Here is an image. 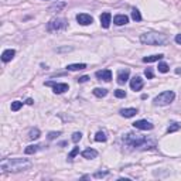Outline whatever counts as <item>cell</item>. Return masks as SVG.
<instances>
[{"label":"cell","instance_id":"25","mask_svg":"<svg viewBox=\"0 0 181 181\" xmlns=\"http://www.w3.org/2000/svg\"><path fill=\"white\" fill-rule=\"evenodd\" d=\"M21 106H23V102H20V101H14V102H12V110H13V112H17Z\"/></svg>","mask_w":181,"mask_h":181},{"label":"cell","instance_id":"2","mask_svg":"<svg viewBox=\"0 0 181 181\" xmlns=\"http://www.w3.org/2000/svg\"><path fill=\"white\" fill-rule=\"evenodd\" d=\"M31 167V163L26 160V159H6L0 163V168L3 171H23V170H28Z\"/></svg>","mask_w":181,"mask_h":181},{"label":"cell","instance_id":"6","mask_svg":"<svg viewBox=\"0 0 181 181\" xmlns=\"http://www.w3.org/2000/svg\"><path fill=\"white\" fill-rule=\"evenodd\" d=\"M45 86H52L54 88V93H64L65 90H68V85L67 84H57L54 81L45 82Z\"/></svg>","mask_w":181,"mask_h":181},{"label":"cell","instance_id":"23","mask_svg":"<svg viewBox=\"0 0 181 181\" xmlns=\"http://www.w3.org/2000/svg\"><path fill=\"white\" fill-rule=\"evenodd\" d=\"M95 140L96 142H106V135L104 132H98L96 136H95Z\"/></svg>","mask_w":181,"mask_h":181},{"label":"cell","instance_id":"21","mask_svg":"<svg viewBox=\"0 0 181 181\" xmlns=\"http://www.w3.org/2000/svg\"><path fill=\"white\" fill-rule=\"evenodd\" d=\"M38 137H40V130L38 129L30 130V133H28V139H30V140H35V139H38Z\"/></svg>","mask_w":181,"mask_h":181},{"label":"cell","instance_id":"24","mask_svg":"<svg viewBox=\"0 0 181 181\" xmlns=\"http://www.w3.org/2000/svg\"><path fill=\"white\" fill-rule=\"evenodd\" d=\"M181 129V125L180 123H173L170 127L167 129V132L168 133H173V132H177V130H180Z\"/></svg>","mask_w":181,"mask_h":181},{"label":"cell","instance_id":"27","mask_svg":"<svg viewBox=\"0 0 181 181\" xmlns=\"http://www.w3.org/2000/svg\"><path fill=\"white\" fill-rule=\"evenodd\" d=\"M78 153H79V147H74V150H72L71 153L68 154V160L71 161V160H72V159H74V157H75V156L78 154Z\"/></svg>","mask_w":181,"mask_h":181},{"label":"cell","instance_id":"35","mask_svg":"<svg viewBox=\"0 0 181 181\" xmlns=\"http://www.w3.org/2000/svg\"><path fill=\"white\" fill-rule=\"evenodd\" d=\"M175 43L181 44V34H177V37H175Z\"/></svg>","mask_w":181,"mask_h":181},{"label":"cell","instance_id":"20","mask_svg":"<svg viewBox=\"0 0 181 181\" xmlns=\"http://www.w3.org/2000/svg\"><path fill=\"white\" fill-rule=\"evenodd\" d=\"M38 149H40V146L38 144H31V146H28V147H26V154H34L35 151H38Z\"/></svg>","mask_w":181,"mask_h":181},{"label":"cell","instance_id":"7","mask_svg":"<svg viewBox=\"0 0 181 181\" xmlns=\"http://www.w3.org/2000/svg\"><path fill=\"white\" fill-rule=\"evenodd\" d=\"M77 21L79 24H82V26H88V24H90L93 21V19H92V16H89V14L81 13L77 16Z\"/></svg>","mask_w":181,"mask_h":181},{"label":"cell","instance_id":"17","mask_svg":"<svg viewBox=\"0 0 181 181\" xmlns=\"http://www.w3.org/2000/svg\"><path fill=\"white\" fill-rule=\"evenodd\" d=\"M163 57H164L163 54H156V55H150V57H144V58H143V62H154V61L161 59Z\"/></svg>","mask_w":181,"mask_h":181},{"label":"cell","instance_id":"12","mask_svg":"<svg viewBox=\"0 0 181 181\" xmlns=\"http://www.w3.org/2000/svg\"><path fill=\"white\" fill-rule=\"evenodd\" d=\"M127 21H129V17H127V16H125V14H117V16H115V19H113V23H115L116 26L127 24Z\"/></svg>","mask_w":181,"mask_h":181},{"label":"cell","instance_id":"32","mask_svg":"<svg viewBox=\"0 0 181 181\" xmlns=\"http://www.w3.org/2000/svg\"><path fill=\"white\" fill-rule=\"evenodd\" d=\"M144 75L149 78V79H151V78H153V71H151V68H147V70L144 71Z\"/></svg>","mask_w":181,"mask_h":181},{"label":"cell","instance_id":"1","mask_svg":"<svg viewBox=\"0 0 181 181\" xmlns=\"http://www.w3.org/2000/svg\"><path fill=\"white\" fill-rule=\"evenodd\" d=\"M125 144L135 150H146L150 149L156 144V140L151 137H146L143 135H136V133H127L123 137Z\"/></svg>","mask_w":181,"mask_h":181},{"label":"cell","instance_id":"5","mask_svg":"<svg viewBox=\"0 0 181 181\" xmlns=\"http://www.w3.org/2000/svg\"><path fill=\"white\" fill-rule=\"evenodd\" d=\"M67 27V20L64 19H54L47 24V30L48 31H58Z\"/></svg>","mask_w":181,"mask_h":181},{"label":"cell","instance_id":"4","mask_svg":"<svg viewBox=\"0 0 181 181\" xmlns=\"http://www.w3.org/2000/svg\"><path fill=\"white\" fill-rule=\"evenodd\" d=\"M174 92L173 90H166V92H163L160 95H157L154 98V105L157 106H166V105H170L173 101H174Z\"/></svg>","mask_w":181,"mask_h":181},{"label":"cell","instance_id":"34","mask_svg":"<svg viewBox=\"0 0 181 181\" xmlns=\"http://www.w3.org/2000/svg\"><path fill=\"white\" fill-rule=\"evenodd\" d=\"M89 78L86 77V75H84V77H81V78H78V82H86Z\"/></svg>","mask_w":181,"mask_h":181},{"label":"cell","instance_id":"16","mask_svg":"<svg viewBox=\"0 0 181 181\" xmlns=\"http://www.w3.org/2000/svg\"><path fill=\"white\" fill-rule=\"evenodd\" d=\"M96 156H98V151L93 149H86L82 151V157L84 159H95Z\"/></svg>","mask_w":181,"mask_h":181},{"label":"cell","instance_id":"9","mask_svg":"<svg viewBox=\"0 0 181 181\" xmlns=\"http://www.w3.org/2000/svg\"><path fill=\"white\" fill-rule=\"evenodd\" d=\"M130 88L133 90H140L143 88V79L140 77H135L130 79Z\"/></svg>","mask_w":181,"mask_h":181},{"label":"cell","instance_id":"31","mask_svg":"<svg viewBox=\"0 0 181 181\" xmlns=\"http://www.w3.org/2000/svg\"><path fill=\"white\" fill-rule=\"evenodd\" d=\"M105 175H108V171H98V173L93 174V177L95 178H101V177H105Z\"/></svg>","mask_w":181,"mask_h":181},{"label":"cell","instance_id":"14","mask_svg":"<svg viewBox=\"0 0 181 181\" xmlns=\"http://www.w3.org/2000/svg\"><path fill=\"white\" fill-rule=\"evenodd\" d=\"M120 115H122L123 117H133L135 115H137V109H135V108L122 109V110H120Z\"/></svg>","mask_w":181,"mask_h":181},{"label":"cell","instance_id":"28","mask_svg":"<svg viewBox=\"0 0 181 181\" xmlns=\"http://www.w3.org/2000/svg\"><path fill=\"white\" fill-rule=\"evenodd\" d=\"M81 139H82V135H81L79 132H75V133L72 135V142H74V143H78Z\"/></svg>","mask_w":181,"mask_h":181},{"label":"cell","instance_id":"3","mask_svg":"<svg viewBox=\"0 0 181 181\" xmlns=\"http://www.w3.org/2000/svg\"><path fill=\"white\" fill-rule=\"evenodd\" d=\"M140 41L147 45H163L168 41V37L160 33H146L140 35Z\"/></svg>","mask_w":181,"mask_h":181},{"label":"cell","instance_id":"15","mask_svg":"<svg viewBox=\"0 0 181 181\" xmlns=\"http://www.w3.org/2000/svg\"><path fill=\"white\" fill-rule=\"evenodd\" d=\"M14 54H16L14 50H6V51L1 54V59H3L4 62H9V61H12V59H13Z\"/></svg>","mask_w":181,"mask_h":181},{"label":"cell","instance_id":"30","mask_svg":"<svg viewBox=\"0 0 181 181\" xmlns=\"http://www.w3.org/2000/svg\"><path fill=\"white\" fill-rule=\"evenodd\" d=\"M59 135H61L59 132H50V133H48V140H54V139H57Z\"/></svg>","mask_w":181,"mask_h":181},{"label":"cell","instance_id":"11","mask_svg":"<svg viewBox=\"0 0 181 181\" xmlns=\"http://www.w3.org/2000/svg\"><path fill=\"white\" fill-rule=\"evenodd\" d=\"M127 79H129V70H122V71H119V74H117V84L125 85L127 82Z\"/></svg>","mask_w":181,"mask_h":181},{"label":"cell","instance_id":"18","mask_svg":"<svg viewBox=\"0 0 181 181\" xmlns=\"http://www.w3.org/2000/svg\"><path fill=\"white\" fill-rule=\"evenodd\" d=\"M70 71H81V70H85L86 68V65L85 64H70L67 67Z\"/></svg>","mask_w":181,"mask_h":181},{"label":"cell","instance_id":"13","mask_svg":"<svg viewBox=\"0 0 181 181\" xmlns=\"http://www.w3.org/2000/svg\"><path fill=\"white\" fill-rule=\"evenodd\" d=\"M110 19H112V17H110V13H108V12H106V13H102V14H101L99 20H101V24H102V27H104V28H108V27H109Z\"/></svg>","mask_w":181,"mask_h":181},{"label":"cell","instance_id":"8","mask_svg":"<svg viewBox=\"0 0 181 181\" xmlns=\"http://www.w3.org/2000/svg\"><path fill=\"white\" fill-rule=\"evenodd\" d=\"M136 129H140V130H151L153 129V125L147 120H137V122L133 123Z\"/></svg>","mask_w":181,"mask_h":181},{"label":"cell","instance_id":"10","mask_svg":"<svg viewBox=\"0 0 181 181\" xmlns=\"http://www.w3.org/2000/svg\"><path fill=\"white\" fill-rule=\"evenodd\" d=\"M96 78L98 79H104V81H106V82H109L110 79H112V72H110V70H102V71H98L96 74Z\"/></svg>","mask_w":181,"mask_h":181},{"label":"cell","instance_id":"26","mask_svg":"<svg viewBox=\"0 0 181 181\" xmlns=\"http://www.w3.org/2000/svg\"><path fill=\"white\" fill-rule=\"evenodd\" d=\"M168 70H170V68H168V65L166 64V62H160V64H159V71L160 72L166 74V72H168Z\"/></svg>","mask_w":181,"mask_h":181},{"label":"cell","instance_id":"29","mask_svg":"<svg viewBox=\"0 0 181 181\" xmlns=\"http://www.w3.org/2000/svg\"><path fill=\"white\" fill-rule=\"evenodd\" d=\"M115 96L116 98H126V92L122 89H116L115 90Z\"/></svg>","mask_w":181,"mask_h":181},{"label":"cell","instance_id":"33","mask_svg":"<svg viewBox=\"0 0 181 181\" xmlns=\"http://www.w3.org/2000/svg\"><path fill=\"white\" fill-rule=\"evenodd\" d=\"M62 7H65V3H58V4H54V6L51 7V10H59V9H62Z\"/></svg>","mask_w":181,"mask_h":181},{"label":"cell","instance_id":"22","mask_svg":"<svg viewBox=\"0 0 181 181\" xmlns=\"http://www.w3.org/2000/svg\"><path fill=\"white\" fill-rule=\"evenodd\" d=\"M132 19L135 20V21H140V20H142L140 12H139L137 9H133V10H132Z\"/></svg>","mask_w":181,"mask_h":181},{"label":"cell","instance_id":"19","mask_svg":"<svg viewBox=\"0 0 181 181\" xmlns=\"http://www.w3.org/2000/svg\"><path fill=\"white\" fill-rule=\"evenodd\" d=\"M93 95L98 98H104L108 95V90L104 89V88H95V89H93Z\"/></svg>","mask_w":181,"mask_h":181},{"label":"cell","instance_id":"36","mask_svg":"<svg viewBox=\"0 0 181 181\" xmlns=\"http://www.w3.org/2000/svg\"><path fill=\"white\" fill-rule=\"evenodd\" d=\"M33 102H34L33 99H27V101H26V104H27V105H33Z\"/></svg>","mask_w":181,"mask_h":181}]
</instances>
